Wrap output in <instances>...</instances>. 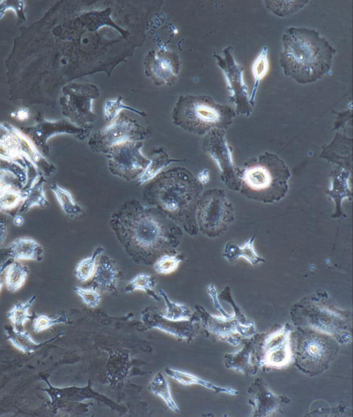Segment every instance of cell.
<instances>
[{
	"label": "cell",
	"mask_w": 353,
	"mask_h": 417,
	"mask_svg": "<svg viewBox=\"0 0 353 417\" xmlns=\"http://www.w3.org/2000/svg\"><path fill=\"white\" fill-rule=\"evenodd\" d=\"M142 146L143 141H128L111 147L104 154L109 172L126 181L137 179L150 162Z\"/></svg>",
	"instance_id": "obj_9"
},
{
	"label": "cell",
	"mask_w": 353,
	"mask_h": 417,
	"mask_svg": "<svg viewBox=\"0 0 353 417\" xmlns=\"http://www.w3.org/2000/svg\"><path fill=\"white\" fill-rule=\"evenodd\" d=\"M70 109L69 117L75 125L89 129L87 124L95 118L92 112V101L98 97L99 92L97 86L93 84H73L67 86Z\"/></svg>",
	"instance_id": "obj_16"
},
{
	"label": "cell",
	"mask_w": 353,
	"mask_h": 417,
	"mask_svg": "<svg viewBox=\"0 0 353 417\" xmlns=\"http://www.w3.org/2000/svg\"><path fill=\"white\" fill-rule=\"evenodd\" d=\"M195 308L204 331L212 339L236 346L256 333L253 321L244 324L233 315L227 317L214 315L202 306L195 305Z\"/></svg>",
	"instance_id": "obj_10"
},
{
	"label": "cell",
	"mask_w": 353,
	"mask_h": 417,
	"mask_svg": "<svg viewBox=\"0 0 353 417\" xmlns=\"http://www.w3.org/2000/svg\"><path fill=\"white\" fill-rule=\"evenodd\" d=\"M75 292L90 308H96L99 304L102 297L99 292L93 288H84L79 286L75 288Z\"/></svg>",
	"instance_id": "obj_41"
},
{
	"label": "cell",
	"mask_w": 353,
	"mask_h": 417,
	"mask_svg": "<svg viewBox=\"0 0 353 417\" xmlns=\"http://www.w3.org/2000/svg\"><path fill=\"white\" fill-rule=\"evenodd\" d=\"M149 389L155 396L160 397L171 410L176 413L180 412L178 405L171 396L169 382L161 372L153 377L149 384Z\"/></svg>",
	"instance_id": "obj_33"
},
{
	"label": "cell",
	"mask_w": 353,
	"mask_h": 417,
	"mask_svg": "<svg viewBox=\"0 0 353 417\" xmlns=\"http://www.w3.org/2000/svg\"><path fill=\"white\" fill-rule=\"evenodd\" d=\"M104 251V248L102 246H97L90 257L82 259L77 263L75 275L79 281L84 282L91 279L95 270L97 258Z\"/></svg>",
	"instance_id": "obj_36"
},
{
	"label": "cell",
	"mask_w": 353,
	"mask_h": 417,
	"mask_svg": "<svg viewBox=\"0 0 353 417\" xmlns=\"http://www.w3.org/2000/svg\"><path fill=\"white\" fill-rule=\"evenodd\" d=\"M12 188H23L19 180L10 174H0V197Z\"/></svg>",
	"instance_id": "obj_42"
},
{
	"label": "cell",
	"mask_w": 353,
	"mask_h": 417,
	"mask_svg": "<svg viewBox=\"0 0 353 417\" xmlns=\"http://www.w3.org/2000/svg\"><path fill=\"white\" fill-rule=\"evenodd\" d=\"M5 144L28 159L45 177H50L56 172V166L45 158L26 135L15 127H11Z\"/></svg>",
	"instance_id": "obj_19"
},
{
	"label": "cell",
	"mask_w": 353,
	"mask_h": 417,
	"mask_svg": "<svg viewBox=\"0 0 353 417\" xmlns=\"http://www.w3.org/2000/svg\"><path fill=\"white\" fill-rule=\"evenodd\" d=\"M160 297L163 298L166 305L165 318L173 321H184L189 319L193 313L189 308L184 304L172 302L162 290H159Z\"/></svg>",
	"instance_id": "obj_35"
},
{
	"label": "cell",
	"mask_w": 353,
	"mask_h": 417,
	"mask_svg": "<svg viewBox=\"0 0 353 417\" xmlns=\"http://www.w3.org/2000/svg\"><path fill=\"white\" fill-rule=\"evenodd\" d=\"M268 50L264 46L261 52L254 59L251 71L254 79V84L249 102L253 105L254 104L255 97L260 81L266 76L269 68V62L267 55Z\"/></svg>",
	"instance_id": "obj_32"
},
{
	"label": "cell",
	"mask_w": 353,
	"mask_h": 417,
	"mask_svg": "<svg viewBox=\"0 0 353 417\" xmlns=\"http://www.w3.org/2000/svg\"><path fill=\"white\" fill-rule=\"evenodd\" d=\"M157 283L158 279L155 276L141 273L135 276L124 288L123 291L124 293H133L136 290H142L155 301H160L159 296L153 290Z\"/></svg>",
	"instance_id": "obj_30"
},
{
	"label": "cell",
	"mask_w": 353,
	"mask_h": 417,
	"mask_svg": "<svg viewBox=\"0 0 353 417\" xmlns=\"http://www.w3.org/2000/svg\"><path fill=\"white\" fill-rule=\"evenodd\" d=\"M12 218L13 224L16 226H21L24 223V219L21 214H16Z\"/></svg>",
	"instance_id": "obj_46"
},
{
	"label": "cell",
	"mask_w": 353,
	"mask_h": 417,
	"mask_svg": "<svg viewBox=\"0 0 353 417\" xmlns=\"http://www.w3.org/2000/svg\"><path fill=\"white\" fill-rule=\"evenodd\" d=\"M36 298L37 296L34 295L24 304L21 302H15L12 309L7 313L8 318L15 324L17 330H23L26 322L35 319L36 315L30 314L28 310Z\"/></svg>",
	"instance_id": "obj_34"
},
{
	"label": "cell",
	"mask_w": 353,
	"mask_h": 417,
	"mask_svg": "<svg viewBox=\"0 0 353 417\" xmlns=\"http://www.w3.org/2000/svg\"><path fill=\"white\" fill-rule=\"evenodd\" d=\"M28 267L18 261H13L8 267L5 275L7 289L15 293L24 284L28 274Z\"/></svg>",
	"instance_id": "obj_29"
},
{
	"label": "cell",
	"mask_w": 353,
	"mask_h": 417,
	"mask_svg": "<svg viewBox=\"0 0 353 417\" xmlns=\"http://www.w3.org/2000/svg\"><path fill=\"white\" fill-rule=\"evenodd\" d=\"M242 342L244 346L241 349L224 355L225 367L245 376L256 375L259 367L256 362L253 344L250 339L244 340Z\"/></svg>",
	"instance_id": "obj_22"
},
{
	"label": "cell",
	"mask_w": 353,
	"mask_h": 417,
	"mask_svg": "<svg viewBox=\"0 0 353 417\" xmlns=\"http://www.w3.org/2000/svg\"><path fill=\"white\" fill-rule=\"evenodd\" d=\"M44 250L42 245L31 237H19L3 248H0V263L6 260H43Z\"/></svg>",
	"instance_id": "obj_21"
},
{
	"label": "cell",
	"mask_w": 353,
	"mask_h": 417,
	"mask_svg": "<svg viewBox=\"0 0 353 417\" xmlns=\"http://www.w3.org/2000/svg\"><path fill=\"white\" fill-rule=\"evenodd\" d=\"M45 183L46 177L40 173L32 186L27 189V196L20 205L18 212L21 214L27 212L35 206L44 208L49 205V202L45 194Z\"/></svg>",
	"instance_id": "obj_27"
},
{
	"label": "cell",
	"mask_w": 353,
	"mask_h": 417,
	"mask_svg": "<svg viewBox=\"0 0 353 417\" xmlns=\"http://www.w3.org/2000/svg\"><path fill=\"white\" fill-rule=\"evenodd\" d=\"M9 228V221L6 215L0 213V248L4 243L8 233Z\"/></svg>",
	"instance_id": "obj_44"
},
{
	"label": "cell",
	"mask_w": 353,
	"mask_h": 417,
	"mask_svg": "<svg viewBox=\"0 0 353 417\" xmlns=\"http://www.w3.org/2000/svg\"><path fill=\"white\" fill-rule=\"evenodd\" d=\"M294 328L287 322L276 329L254 334L249 338L259 368L283 369L293 362L291 334Z\"/></svg>",
	"instance_id": "obj_8"
},
{
	"label": "cell",
	"mask_w": 353,
	"mask_h": 417,
	"mask_svg": "<svg viewBox=\"0 0 353 417\" xmlns=\"http://www.w3.org/2000/svg\"><path fill=\"white\" fill-rule=\"evenodd\" d=\"M224 57L214 54L218 66L225 73L228 90L231 95L229 98L236 105L238 113L249 115L251 109L247 97V88L243 81V68L234 60L232 48L227 47L223 50Z\"/></svg>",
	"instance_id": "obj_12"
},
{
	"label": "cell",
	"mask_w": 353,
	"mask_h": 417,
	"mask_svg": "<svg viewBox=\"0 0 353 417\" xmlns=\"http://www.w3.org/2000/svg\"><path fill=\"white\" fill-rule=\"evenodd\" d=\"M209 172L207 169H203L201 171L197 177L198 180L202 185L207 183L209 180Z\"/></svg>",
	"instance_id": "obj_45"
},
{
	"label": "cell",
	"mask_w": 353,
	"mask_h": 417,
	"mask_svg": "<svg viewBox=\"0 0 353 417\" xmlns=\"http://www.w3.org/2000/svg\"><path fill=\"white\" fill-rule=\"evenodd\" d=\"M185 260V255L182 253L174 254H164L161 256L153 264L156 272L160 275H169L175 272L180 263Z\"/></svg>",
	"instance_id": "obj_37"
},
{
	"label": "cell",
	"mask_w": 353,
	"mask_h": 417,
	"mask_svg": "<svg viewBox=\"0 0 353 417\" xmlns=\"http://www.w3.org/2000/svg\"><path fill=\"white\" fill-rule=\"evenodd\" d=\"M142 322L149 328H156L180 339L191 340L199 330L200 318L195 312L188 320L173 321L165 318L157 307H146L141 313Z\"/></svg>",
	"instance_id": "obj_14"
},
{
	"label": "cell",
	"mask_w": 353,
	"mask_h": 417,
	"mask_svg": "<svg viewBox=\"0 0 353 417\" xmlns=\"http://www.w3.org/2000/svg\"><path fill=\"white\" fill-rule=\"evenodd\" d=\"M235 115L231 107L204 95H182L173 110V124L198 135L207 133L213 129L227 128Z\"/></svg>",
	"instance_id": "obj_6"
},
{
	"label": "cell",
	"mask_w": 353,
	"mask_h": 417,
	"mask_svg": "<svg viewBox=\"0 0 353 417\" xmlns=\"http://www.w3.org/2000/svg\"><path fill=\"white\" fill-rule=\"evenodd\" d=\"M254 238L255 234L253 235L242 246H239L235 242L229 241L225 245L223 256L231 263H234L240 257H245L253 266H256L261 262H265V259L258 256L254 251Z\"/></svg>",
	"instance_id": "obj_25"
},
{
	"label": "cell",
	"mask_w": 353,
	"mask_h": 417,
	"mask_svg": "<svg viewBox=\"0 0 353 417\" xmlns=\"http://www.w3.org/2000/svg\"><path fill=\"white\" fill-rule=\"evenodd\" d=\"M151 134L146 128L124 115L94 133L88 145L95 153L105 154L111 147L128 141H143Z\"/></svg>",
	"instance_id": "obj_11"
},
{
	"label": "cell",
	"mask_w": 353,
	"mask_h": 417,
	"mask_svg": "<svg viewBox=\"0 0 353 417\" xmlns=\"http://www.w3.org/2000/svg\"><path fill=\"white\" fill-rule=\"evenodd\" d=\"M240 192L247 198L264 203L283 198L290 177L285 162L273 153L265 152L249 159L238 171Z\"/></svg>",
	"instance_id": "obj_5"
},
{
	"label": "cell",
	"mask_w": 353,
	"mask_h": 417,
	"mask_svg": "<svg viewBox=\"0 0 353 417\" xmlns=\"http://www.w3.org/2000/svg\"><path fill=\"white\" fill-rule=\"evenodd\" d=\"M21 129L45 156H48L50 153L48 140L51 136L60 133H68L82 140L87 138L90 131V129L79 127L65 120L44 122L35 127H23Z\"/></svg>",
	"instance_id": "obj_17"
},
{
	"label": "cell",
	"mask_w": 353,
	"mask_h": 417,
	"mask_svg": "<svg viewBox=\"0 0 353 417\" xmlns=\"http://www.w3.org/2000/svg\"><path fill=\"white\" fill-rule=\"evenodd\" d=\"M0 172L15 176L24 187L28 180L27 169L20 164L9 159L0 157Z\"/></svg>",
	"instance_id": "obj_38"
},
{
	"label": "cell",
	"mask_w": 353,
	"mask_h": 417,
	"mask_svg": "<svg viewBox=\"0 0 353 417\" xmlns=\"http://www.w3.org/2000/svg\"><path fill=\"white\" fill-rule=\"evenodd\" d=\"M148 157L150 160L149 164L142 174L137 179V184L140 185L154 178L171 163L182 161L181 159L171 158L162 147L153 149Z\"/></svg>",
	"instance_id": "obj_24"
},
{
	"label": "cell",
	"mask_w": 353,
	"mask_h": 417,
	"mask_svg": "<svg viewBox=\"0 0 353 417\" xmlns=\"http://www.w3.org/2000/svg\"><path fill=\"white\" fill-rule=\"evenodd\" d=\"M291 341L294 366L310 376L327 370L339 349L332 337L298 326L292 332Z\"/></svg>",
	"instance_id": "obj_7"
},
{
	"label": "cell",
	"mask_w": 353,
	"mask_h": 417,
	"mask_svg": "<svg viewBox=\"0 0 353 417\" xmlns=\"http://www.w3.org/2000/svg\"><path fill=\"white\" fill-rule=\"evenodd\" d=\"M280 64L283 73L299 84H309L330 71L336 50L319 33L290 27L283 36Z\"/></svg>",
	"instance_id": "obj_3"
},
{
	"label": "cell",
	"mask_w": 353,
	"mask_h": 417,
	"mask_svg": "<svg viewBox=\"0 0 353 417\" xmlns=\"http://www.w3.org/2000/svg\"><path fill=\"white\" fill-rule=\"evenodd\" d=\"M121 109H126L133 111L142 117H145L146 114L142 111L135 110L128 106L122 103V98H118L116 100H108L105 103L104 108V114L105 120L108 122H111L114 119L119 113Z\"/></svg>",
	"instance_id": "obj_39"
},
{
	"label": "cell",
	"mask_w": 353,
	"mask_h": 417,
	"mask_svg": "<svg viewBox=\"0 0 353 417\" xmlns=\"http://www.w3.org/2000/svg\"><path fill=\"white\" fill-rule=\"evenodd\" d=\"M220 193L216 189L205 191L200 196L195 210V220L198 231L213 237L218 232L222 221V201Z\"/></svg>",
	"instance_id": "obj_15"
},
{
	"label": "cell",
	"mask_w": 353,
	"mask_h": 417,
	"mask_svg": "<svg viewBox=\"0 0 353 417\" xmlns=\"http://www.w3.org/2000/svg\"><path fill=\"white\" fill-rule=\"evenodd\" d=\"M108 224L130 259L142 265L178 253L183 237L182 228L158 208L135 198L120 205Z\"/></svg>",
	"instance_id": "obj_1"
},
{
	"label": "cell",
	"mask_w": 353,
	"mask_h": 417,
	"mask_svg": "<svg viewBox=\"0 0 353 417\" xmlns=\"http://www.w3.org/2000/svg\"><path fill=\"white\" fill-rule=\"evenodd\" d=\"M207 293L211 296L215 307L220 311L222 316L227 317L232 315V314L227 313L219 303L216 289L214 285L211 284L209 286L207 289Z\"/></svg>",
	"instance_id": "obj_43"
},
{
	"label": "cell",
	"mask_w": 353,
	"mask_h": 417,
	"mask_svg": "<svg viewBox=\"0 0 353 417\" xmlns=\"http://www.w3.org/2000/svg\"><path fill=\"white\" fill-rule=\"evenodd\" d=\"M202 192V184L189 169L173 167L147 182L143 200L158 208L189 235L195 236L198 232L196 203Z\"/></svg>",
	"instance_id": "obj_2"
},
{
	"label": "cell",
	"mask_w": 353,
	"mask_h": 417,
	"mask_svg": "<svg viewBox=\"0 0 353 417\" xmlns=\"http://www.w3.org/2000/svg\"><path fill=\"white\" fill-rule=\"evenodd\" d=\"M68 317L66 315H61L56 318H50L45 315H36L34 319L32 329L35 333L45 331L53 325L62 323H68Z\"/></svg>",
	"instance_id": "obj_40"
},
{
	"label": "cell",
	"mask_w": 353,
	"mask_h": 417,
	"mask_svg": "<svg viewBox=\"0 0 353 417\" xmlns=\"http://www.w3.org/2000/svg\"><path fill=\"white\" fill-rule=\"evenodd\" d=\"M120 271L115 261L103 253L97 260L95 270L88 285L91 288L105 293L117 291Z\"/></svg>",
	"instance_id": "obj_20"
},
{
	"label": "cell",
	"mask_w": 353,
	"mask_h": 417,
	"mask_svg": "<svg viewBox=\"0 0 353 417\" xmlns=\"http://www.w3.org/2000/svg\"><path fill=\"white\" fill-rule=\"evenodd\" d=\"M50 189L55 194L61 210L68 217L76 219L84 215L83 207L74 200L68 190L55 183L50 185Z\"/></svg>",
	"instance_id": "obj_28"
},
{
	"label": "cell",
	"mask_w": 353,
	"mask_h": 417,
	"mask_svg": "<svg viewBox=\"0 0 353 417\" xmlns=\"http://www.w3.org/2000/svg\"><path fill=\"white\" fill-rule=\"evenodd\" d=\"M4 331L6 335V339L8 340L14 346L23 352L25 354H31L65 334L64 331H62L50 339L37 343L32 340L29 332L27 331L17 330L9 324L4 326Z\"/></svg>",
	"instance_id": "obj_23"
},
{
	"label": "cell",
	"mask_w": 353,
	"mask_h": 417,
	"mask_svg": "<svg viewBox=\"0 0 353 417\" xmlns=\"http://www.w3.org/2000/svg\"><path fill=\"white\" fill-rule=\"evenodd\" d=\"M164 372L167 376L184 386L198 384L209 389H211L217 393H224L229 395H237L238 393V391L234 389L231 387H222L213 384L211 382L204 380L188 372L172 369H166Z\"/></svg>",
	"instance_id": "obj_26"
},
{
	"label": "cell",
	"mask_w": 353,
	"mask_h": 417,
	"mask_svg": "<svg viewBox=\"0 0 353 417\" xmlns=\"http://www.w3.org/2000/svg\"><path fill=\"white\" fill-rule=\"evenodd\" d=\"M27 196V190L21 188H12L0 197V213L12 217L18 212V210Z\"/></svg>",
	"instance_id": "obj_31"
},
{
	"label": "cell",
	"mask_w": 353,
	"mask_h": 417,
	"mask_svg": "<svg viewBox=\"0 0 353 417\" xmlns=\"http://www.w3.org/2000/svg\"><path fill=\"white\" fill-rule=\"evenodd\" d=\"M27 115H28L27 111L20 110L17 113V116L21 120L24 119L23 116H25V118H26L28 117Z\"/></svg>",
	"instance_id": "obj_48"
},
{
	"label": "cell",
	"mask_w": 353,
	"mask_h": 417,
	"mask_svg": "<svg viewBox=\"0 0 353 417\" xmlns=\"http://www.w3.org/2000/svg\"><path fill=\"white\" fill-rule=\"evenodd\" d=\"M290 315L295 326L309 328L347 344L352 338V315L337 308L324 290L303 297L292 305Z\"/></svg>",
	"instance_id": "obj_4"
},
{
	"label": "cell",
	"mask_w": 353,
	"mask_h": 417,
	"mask_svg": "<svg viewBox=\"0 0 353 417\" xmlns=\"http://www.w3.org/2000/svg\"><path fill=\"white\" fill-rule=\"evenodd\" d=\"M145 73L156 86L173 85L180 68L178 55L169 50H150L144 60Z\"/></svg>",
	"instance_id": "obj_13"
},
{
	"label": "cell",
	"mask_w": 353,
	"mask_h": 417,
	"mask_svg": "<svg viewBox=\"0 0 353 417\" xmlns=\"http://www.w3.org/2000/svg\"><path fill=\"white\" fill-rule=\"evenodd\" d=\"M249 404L252 407V416L267 417L280 411L290 400L285 396L273 393L261 378H256L247 389Z\"/></svg>",
	"instance_id": "obj_18"
},
{
	"label": "cell",
	"mask_w": 353,
	"mask_h": 417,
	"mask_svg": "<svg viewBox=\"0 0 353 417\" xmlns=\"http://www.w3.org/2000/svg\"><path fill=\"white\" fill-rule=\"evenodd\" d=\"M13 261L10 260V259H8L6 260L1 266L0 268V275L2 274V272L6 270V268H7V267L11 263H12ZM3 286V281L1 279H0V290L1 289V287Z\"/></svg>",
	"instance_id": "obj_47"
}]
</instances>
